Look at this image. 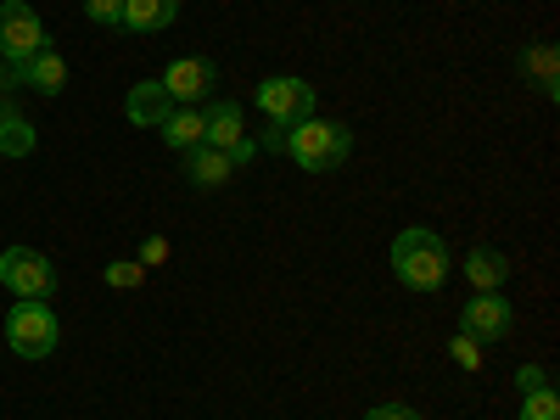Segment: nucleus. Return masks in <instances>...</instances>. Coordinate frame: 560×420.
Wrapping results in <instances>:
<instances>
[{
    "mask_svg": "<svg viewBox=\"0 0 560 420\" xmlns=\"http://www.w3.org/2000/svg\"><path fill=\"white\" fill-rule=\"evenodd\" d=\"M393 275L409 292H438L448 280V247H443L438 230H427V224L404 230V236L393 242Z\"/></svg>",
    "mask_w": 560,
    "mask_h": 420,
    "instance_id": "f257e3e1",
    "label": "nucleus"
},
{
    "mask_svg": "<svg viewBox=\"0 0 560 420\" xmlns=\"http://www.w3.org/2000/svg\"><path fill=\"white\" fill-rule=\"evenodd\" d=\"M348 152H353V135H348L342 124L303 118V124L287 129V158H292L298 168H308V174H331V168H342Z\"/></svg>",
    "mask_w": 560,
    "mask_h": 420,
    "instance_id": "f03ea898",
    "label": "nucleus"
},
{
    "mask_svg": "<svg viewBox=\"0 0 560 420\" xmlns=\"http://www.w3.org/2000/svg\"><path fill=\"white\" fill-rule=\"evenodd\" d=\"M57 314L45 308V303H34V298H18V308L7 314V342H12V353L18 359H51L57 353Z\"/></svg>",
    "mask_w": 560,
    "mask_h": 420,
    "instance_id": "7ed1b4c3",
    "label": "nucleus"
},
{
    "mask_svg": "<svg viewBox=\"0 0 560 420\" xmlns=\"http://www.w3.org/2000/svg\"><path fill=\"white\" fill-rule=\"evenodd\" d=\"M0 280H7L12 298H34V303H45V298L57 292L51 258L34 253V247H7V253H0Z\"/></svg>",
    "mask_w": 560,
    "mask_h": 420,
    "instance_id": "20e7f679",
    "label": "nucleus"
},
{
    "mask_svg": "<svg viewBox=\"0 0 560 420\" xmlns=\"http://www.w3.org/2000/svg\"><path fill=\"white\" fill-rule=\"evenodd\" d=\"M258 107L269 113V124H303V118H314V90L303 84V79H292V73H275V79H264L258 84Z\"/></svg>",
    "mask_w": 560,
    "mask_h": 420,
    "instance_id": "39448f33",
    "label": "nucleus"
},
{
    "mask_svg": "<svg viewBox=\"0 0 560 420\" xmlns=\"http://www.w3.org/2000/svg\"><path fill=\"white\" fill-rule=\"evenodd\" d=\"M39 45H45V28H39L28 0H0V57L23 62V57L39 51Z\"/></svg>",
    "mask_w": 560,
    "mask_h": 420,
    "instance_id": "423d86ee",
    "label": "nucleus"
},
{
    "mask_svg": "<svg viewBox=\"0 0 560 420\" xmlns=\"http://www.w3.org/2000/svg\"><path fill=\"white\" fill-rule=\"evenodd\" d=\"M510 303L499 298V292H477L471 303H465V314H459V331L465 337H477V342H499V337H510Z\"/></svg>",
    "mask_w": 560,
    "mask_h": 420,
    "instance_id": "0eeeda50",
    "label": "nucleus"
},
{
    "mask_svg": "<svg viewBox=\"0 0 560 420\" xmlns=\"http://www.w3.org/2000/svg\"><path fill=\"white\" fill-rule=\"evenodd\" d=\"M7 79H18V84L39 90V96H62V84H68V62L51 51V45H39L34 57H23V62H7Z\"/></svg>",
    "mask_w": 560,
    "mask_h": 420,
    "instance_id": "6e6552de",
    "label": "nucleus"
},
{
    "mask_svg": "<svg viewBox=\"0 0 560 420\" xmlns=\"http://www.w3.org/2000/svg\"><path fill=\"white\" fill-rule=\"evenodd\" d=\"M213 62L208 57H179V62H168V73L158 79L163 90H168V102H202L208 90H213Z\"/></svg>",
    "mask_w": 560,
    "mask_h": 420,
    "instance_id": "1a4fd4ad",
    "label": "nucleus"
},
{
    "mask_svg": "<svg viewBox=\"0 0 560 420\" xmlns=\"http://www.w3.org/2000/svg\"><path fill=\"white\" fill-rule=\"evenodd\" d=\"M247 124H242V107L236 102H213L208 113H202V140H208V147H219V152H236L242 147V135Z\"/></svg>",
    "mask_w": 560,
    "mask_h": 420,
    "instance_id": "9d476101",
    "label": "nucleus"
},
{
    "mask_svg": "<svg viewBox=\"0 0 560 420\" xmlns=\"http://www.w3.org/2000/svg\"><path fill=\"white\" fill-rule=\"evenodd\" d=\"M230 174H236L230 152L208 147V140H202V147H191V152H185V179H191V185H224Z\"/></svg>",
    "mask_w": 560,
    "mask_h": 420,
    "instance_id": "9b49d317",
    "label": "nucleus"
},
{
    "mask_svg": "<svg viewBox=\"0 0 560 420\" xmlns=\"http://www.w3.org/2000/svg\"><path fill=\"white\" fill-rule=\"evenodd\" d=\"M179 18V0H124V28L129 34H158Z\"/></svg>",
    "mask_w": 560,
    "mask_h": 420,
    "instance_id": "f8f14e48",
    "label": "nucleus"
},
{
    "mask_svg": "<svg viewBox=\"0 0 560 420\" xmlns=\"http://www.w3.org/2000/svg\"><path fill=\"white\" fill-rule=\"evenodd\" d=\"M465 280H471L477 292H499L510 280V258L499 247H471V258H465Z\"/></svg>",
    "mask_w": 560,
    "mask_h": 420,
    "instance_id": "ddd939ff",
    "label": "nucleus"
},
{
    "mask_svg": "<svg viewBox=\"0 0 560 420\" xmlns=\"http://www.w3.org/2000/svg\"><path fill=\"white\" fill-rule=\"evenodd\" d=\"M168 113H174V102H168V90H163L158 79H147V84L129 90V124H152V129H158Z\"/></svg>",
    "mask_w": 560,
    "mask_h": 420,
    "instance_id": "4468645a",
    "label": "nucleus"
},
{
    "mask_svg": "<svg viewBox=\"0 0 560 420\" xmlns=\"http://www.w3.org/2000/svg\"><path fill=\"white\" fill-rule=\"evenodd\" d=\"M158 129H163V140H168V152H191V147H202V113H191V107H174Z\"/></svg>",
    "mask_w": 560,
    "mask_h": 420,
    "instance_id": "2eb2a0df",
    "label": "nucleus"
},
{
    "mask_svg": "<svg viewBox=\"0 0 560 420\" xmlns=\"http://www.w3.org/2000/svg\"><path fill=\"white\" fill-rule=\"evenodd\" d=\"M0 152L7 158H28L34 152V124L18 107H0Z\"/></svg>",
    "mask_w": 560,
    "mask_h": 420,
    "instance_id": "dca6fc26",
    "label": "nucleus"
},
{
    "mask_svg": "<svg viewBox=\"0 0 560 420\" xmlns=\"http://www.w3.org/2000/svg\"><path fill=\"white\" fill-rule=\"evenodd\" d=\"M522 73H533V84L544 90V96H555V79H560V62H555V45H533V51H522Z\"/></svg>",
    "mask_w": 560,
    "mask_h": 420,
    "instance_id": "f3484780",
    "label": "nucleus"
},
{
    "mask_svg": "<svg viewBox=\"0 0 560 420\" xmlns=\"http://www.w3.org/2000/svg\"><path fill=\"white\" fill-rule=\"evenodd\" d=\"M522 420H560V398H555V387L522 393Z\"/></svg>",
    "mask_w": 560,
    "mask_h": 420,
    "instance_id": "a211bd4d",
    "label": "nucleus"
},
{
    "mask_svg": "<svg viewBox=\"0 0 560 420\" xmlns=\"http://www.w3.org/2000/svg\"><path fill=\"white\" fill-rule=\"evenodd\" d=\"M84 18L102 28H124V0H84Z\"/></svg>",
    "mask_w": 560,
    "mask_h": 420,
    "instance_id": "6ab92c4d",
    "label": "nucleus"
},
{
    "mask_svg": "<svg viewBox=\"0 0 560 420\" xmlns=\"http://www.w3.org/2000/svg\"><path fill=\"white\" fill-rule=\"evenodd\" d=\"M448 353H454V364H459V370H477V364H482V342H477V337H465V331L448 342Z\"/></svg>",
    "mask_w": 560,
    "mask_h": 420,
    "instance_id": "aec40b11",
    "label": "nucleus"
},
{
    "mask_svg": "<svg viewBox=\"0 0 560 420\" xmlns=\"http://www.w3.org/2000/svg\"><path fill=\"white\" fill-rule=\"evenodd\" d=\"M140 275H147V269H140V264H107V287H140Z\"/></svg>",
    "mask_w": 560,
    "mask_h": 420,
    "instance_id": "412c9836",
    "label": "nucleus"
},
{
    "mask_svg": "<svg viewBox=\"0 0 560 420\" xmlns=\"http://www.w3.org/2000/svg\"><path fill=\"white\" fill-rule=\"evenodd\" d=\"M140 269H152V264H168V242L163 236H147V242H140V258H135Z\"/></svg>",
    "mask_w": 560,
    "mask_h": 420,
    "instance_id": "4be33fe9",
    "label": "nucleus"
},
{
    "mask_svg": "<svg viewBox=\"0 0 560 420\" xmlns=\"http://www.w3.org/2000/svg\"><path fill=\"white\" fill-rule=\"evenodd\" d=\"M364 420H420V415H415L409 404H376V409H370Z\"/></svg>",
    "mask_w": 560,
    "mask_h": 420,
    "instance_id": "5701e85b",
    "label": "nucleus"
},
{
    "mask_svg": "<svg viewBox=\"0 0 560 420\" xmlns=\"http://www.w3.org/2000/svg\"><path fill=\"white\" fill-rule=\"evenodd\" d=\"M516 387H522V393H538V387H549V376H544L538 364H522V370H516Z\"/></svg>",
    "mask_w": 560,
    "mask_h": 420,
    "instance_id": "b1692460",
    "label": "nucleus"
},
{
    "mask_svg": "<svg viewBox=\"0 0 560 420\" xmlns=\"http://www.w3.org/2000/svg\"><path fill=\"white\" fill-rule=\"evenodd\" d=\"M264 152H287V124H275V129L264 135Z\"/></svg>",
    "mask_w": 560,
    "mask_h": 420,
    "instance_id": "393cba45",
    "label": "nucleus"
},
{
    "mask_svg": "<svg viewBox=\"0 0 560 420\" xmlns=\"http://www.w3.org/2000/svg\"><path fill=\"white\" fill-rule=\"evenodd\" d=\"M0 107H7V73H0Z\"/></svg>",
    "mask_w": 560,
    "mask_h": 420,
    "instance_id": "a878e982",
    "label": "nucleus"
}]
</instances>
